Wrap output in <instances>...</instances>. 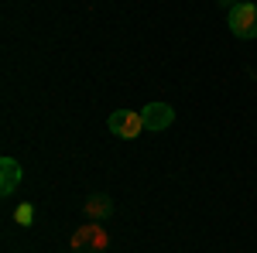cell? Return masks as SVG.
<instances>
[{
	"instance_id": "obj_1",
	"label": "cell",
	"mask_w": 257,
	"mask_h": 253,
	"mask_svg": "<svg viewBox=\"0 0 257 253\" xmlns=\"http://www.w3.org/2000/svg\"><path fill=\"white\" fill-rule=\"evenodd\" d=\"M230 31L237 35V38H257V7L250 0H237L233 7H230Z\"/></svg>"
},
{
	"instance_id": "obj_2",
	"label": "cell",
	"mask_w": 257,
	"mask_h": 253,
	"mask_svg": "<svg viewBox=\"0 0 257 253\" xmlns=\"http://www.w3.org/2000/svg\"><path fill=\"white\" fill-rule=\"evenodd\" d=\"M106 127H110V134L120 137V140H134V137L144 130V117H141V110H117V113H110Z\"/></svg>"
},
{
	"instance_id": "obj_3",
	"label": "cell",
	"mask_w": 257,
	"mask_h": 253,
	"mask_svg": "<svg viewBox=\"0 0 257 253\" xmlns=\"http://www.w3.org/2000/svg\"><path fill=\"white\" fill-rule=\"evenodd\" d=\"M110 246V236L103 233L99 222H86L72 233V250H89V253H103Z\"/></svg>"
},
{
	"instance_id": "obj_4",
	"label": "cell",
	"mask_w": 257,
	"mask_h": 253,
	"mask_svg": "<svg viewBox=\"0 0 257 253\" xmlns=\"http://www.w3.org/2000/svg\"><path fill=\"white\" fill-rule=\"evenodd\" d=\"M141 117H144V130H155V134H158V130H168V127H172L175 110H172L168 103H158V99H155V103H148V106L141 110Z\"/></svg>"
},
{
	"instance_id": "obj_5",
	"label": "cell",
	"mask_w": 257,
	"mask_h": 253,
	"mask_svg": "<svg viewBox=\"0 0 257 253\" xmlns=\"http://www.w3.org/2000/svg\"><path fill=\"white\" fill-rule=\"evenodd\" d=\"M21 161H14V157H0V192L11 195L14 188L21 185Z\"/></svg>"
},
{
	"instance_id": "obj_6",
	"label": "cell",
	"mask_w": 257,
	"mask_h": 253,
	"mask_svg": "<svg viewBox=\"0 0 257 253\" xmlns=\"http://www.w3.org/2000/svg\"><path fill=\"white\" fill-rule=\"evenodd\" d=\"M113 212V202H110V195H89L86 198V215H89V222H103L106 215Z\"/></svg>"
},
{
	"instance_id": "obj_7",
	"label": "cell",
	"mask_w": 257,
	"mask_h": 253,
	"mask_svg": "<svg viewBox=\"0 0 257 253\" xmlns=\"http://www.w3.org/2000/svg\"><path fill=\"white\" fill-rule=\"evenodd\" d=\"M14 222H18V226H31V222H35V205L21 202L18 209H14Z\"/></svg>"
}]
</instances>
